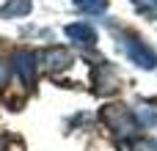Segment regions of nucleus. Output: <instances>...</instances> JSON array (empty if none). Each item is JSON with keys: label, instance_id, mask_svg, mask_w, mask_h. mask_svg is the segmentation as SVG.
Instances as JSON below:
<instances>
[{"label": "nucleus", "instance_id": "obj_1", "mask_svg": "<svg viewBox=\"0 0 157 151\" xmlns=\"http://www.w3.org/2000/svg\"><path fill=\"white\" fill-rule=\"evenodd\" d=\"M99 118L124 140V138H132L135 135V129H138V124H135V116L124 107V105H105L102 107V113H99Z\"/></svg>", "mask_w": 157, "mask_h": 151}, {"label": "nucleus", "instance_id": "obj_2", "mask_svg": "<svg viewBox=\"0 0 157 151\" xmlns=\"http://www.w3.org/2000/svg\"><path fill=\"white\" fill-rule=\"evenodd\" d=\"M121 47H124L127 58H130L132 63H138L141 69H155L157 66L155 50H152L144 39H138L135 33H121Z\"/></svg>", "mask_w": 157, "mask_h": 151}, {"label": "nucleus", "instance_id": "obj_3", "mask_svg": "<svg viewBox=\"0 0 157 151\" xmlns=\"http://www.w3.org/2000/svg\"><path fill=\"white\" fill-rule=\"evenodd\" d=\"M36 61H41V66L47 72H61V69L72 66V52L63 50V47H47L36 55Z\"/></svg>", "mask_w": 157, "mask_h": 151}, {"label": "nucleus", "instance_id": "obj_4", "mask_svg": "<svg viewBox=\"0 0 157 151\" xmlns=\"http://www.w3.org/2000/svg\"><path fill=\"white\" fill-rule=\"evenodd\" d=\"M11 69L19 74L22 83L30 85V83L36 80V55L28 52V50H17V52L11 55Z\"/></svg>", "mask_w": 157, "mask_h": 151}, {"label": "nucleus", "instance_id": "obj_5", "mask_svg": "<svg viewBox=\"0 0 157 151\" xmlns=\"http://www.w3.org/2000/svg\"><path fill=\"white\" fill-rule=\"evenodd\" d=\"M94 91L102 94V96L119 91V74L113 72L110 63H99V66L94 69Z\"/></svg>", "mask_w": 157, "mask_h": 151}, {"label": "nucleus", "instance_id": "obj_6", "mask_svg": "<svg viewBox=\"0 0 157 151\" xmlns=\"http://www.w3.org/2000/svg\"><path fill=\"white\" fill-rule=\"evenodd\" d=\"M66 36H69L75 44H80V47H94V44H97V33H94V28L86 25V22L66 25Z\"/></svg>", "mask_w": 157, "mask_h": 151}, {"label": "nucleus", "instance_id": "obj_7", "mask_svg": "<svg viewBox=\"0 0 157 151\" xmlns=\"http://www.w3.org/2000/svg\"><path fill=\"white\" fill-rule=\"evenodd\" d=\"M28 11H30V0H11V3H6V6L0 8V14H3L6 19L22 17V14H28Z\"/></svg>", "mask_w": 157, "mask_h": 151}, {"label": "nucleus", "instance_id": "obj_8", "mask_svg": "<svg viewBox=\"0 0 157 151\" xmlns=\"http://www.w3.org/2000/svg\"><path fill=\"white\" fill-rule=\"evenodd\" d=\"M75 8L83 14H102L108 8V0H75Z\"/></svg>", "mask_w": 157, "mask_h": 151}, {"label": "nucleus", "instance_id": "obj_9", "mask_svg": "<svg viewBox=\"0 0 157 151\" xmlns=\"http://www.w3.org/2000/svg\"><path fill=\"white\" fill-rule=\"evenodd\" d=\"M144 127H157V113L152 110V107H141L138 110V116H135Z\"/></svg>", "mask_w": 157, "mask_h": 151}, {"label": "nucleus", "instance_id": "obj_10", "mask_svg": "<svg viewBox=\"0 0 157 151\" xmlns=\"http://www.w3.org/2000/svg\"><path fill=\"white\" fill-rule=\"evenodd\" d=\"M132 6H138L149 17H157V0H132Z\"/></svg>", "mask_w": 157, "mask_h": 151}, {"label": "nucleus", "instance_id": "obj_11", "mask_svg": "<svg viewBox=\"0 0 157 151\" xmlns=\"http://www.w3.org/2000/svg\"><path fill=\"white\" fill-rule=\"evenodd\" d=\"M8 74H11V63L8 61H0V88L8 83Z\"/></svg>", "mask_w": 157, "mask_h": 151}, {"label": "nucleus", "instance_id": "obj_12", "mask_svg": "<svg viewBox=\"0 0 157 151\" xmlns=\"http://www.w3.org/2000/svg\"><path fill=\"white\" fill-rule=\"evenodd\" d=\"M132 151H157V146L152 140H135L132 143Z\"/></svg>", "mask_w": 157, "mask_h": 151}]
</instances>
